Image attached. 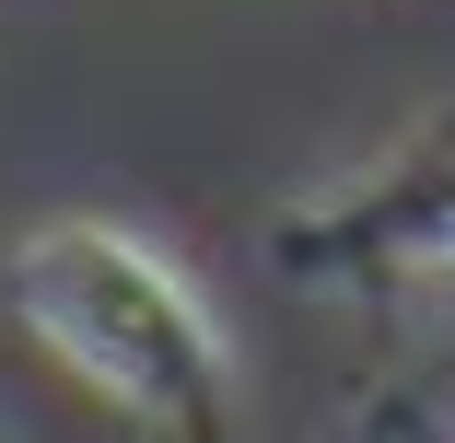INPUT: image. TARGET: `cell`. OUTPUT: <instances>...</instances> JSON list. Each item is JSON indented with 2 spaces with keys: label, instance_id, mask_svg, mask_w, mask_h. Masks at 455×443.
<instances>
[{
  "label": "cell",
  "instance_id": "cell-1",
  "mask_svg": "<svg viewBox=\"0 0 455 443\" xmlns=\"http://www.w3.org/2000/svg\"><path fill=\"white\" fill-rule=\"evenodd\" d=\"M24 315L94 374L117 408L164 420V431H211L222 420V327L199 315V292L164 269L152 245L106 233V222H59L24 245Z\"/></svg>",
  "mask_w": 455,
  "mask_h": 443
}]
</instances>
